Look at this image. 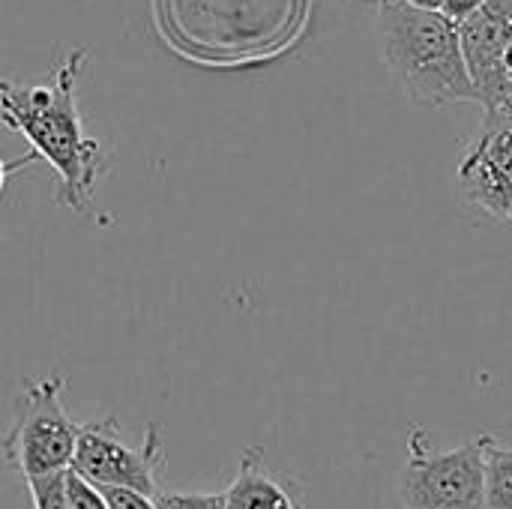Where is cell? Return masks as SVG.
<instances>
[{
  "label": "cell",
  "mask_w": 512,
  "mask_h": 509,
  "mask_svg": "<svg viewBox=\"0 0 512 509\" xmlns=\"http://www.w3.org/2000/svg\"><path fill=\"white\" fill-rule=\"evenodd\" d=\"M405 3H411V6H417V9H438V12H441V6H444V0H405Z\"/></svg>",
  "instance_id": "cell-16"
},
{
  "label": "cell",
  "mask_w": 512,
  "mask_h": 509,
  "mask_svg": "<svg viewBox=\"0 0 512 509\" xmlns=\"http://www.w3.org/2000/svg\"><path fill=\"white\" fill-rule=\"evenodd\" d=\"M165 453L156 426L147 429L138 447H129L120 438L114 417H102L78 426V444L72 456V471H78L93 486H129L153 495L159 489Z\"/></svg>",
  "instance_id": "cell-5"
},
{
  "label": "cell",
  "mask_w": 512,
  "mask_h": 509,
  "mask_svg": "<svg viewBox=\"0 0 512 509\" xmlns=\"http://www.w3.org/2000/svg\"><path fill=\"white\" fill-rule=\"evenodd\" d=\"M153 501L159 509H225V492H171L159 486Z\"/></svg>",
  "instance_id": "cell-10"
},
{
  "label": "cell",
  "mask_w": 512,
  "mask_h": 509,
  "mask_svg": "<svg viewBox=\"0 0 512 509\" xmlns=\"http://www.w3.org/2000/svg\"><path fill=\"white\" fill-rule=\"evenodd\" d=\"M225 509H306L294 486L273 474L258 447H249L240 459L237 477L225 489Z\"/></svg>",
  "instance_id": "cell-8"
},
{
  "label": "cell",
  "mask_w": 512,
  "mask_h": 509,
  "mask_svg": "<svg viewBox=\"0 0 512 509\" xmlns=\"http://www.w3.org/2000/svg\"><path fill=\"white\" fill-rule=\"evenodd\" d=\"M27 492H30L33 509H72L66 501V489H63V471L27 477Z\"/></svg>",
  "instance_id": "cell-11"
},
{
  "label": "cell",
  "mask_w": 512,
  "mask_h": 509,
  "mask_svg": "<svg viewBox=\"0 0 512 509\" xmlns=\"http://www.w3.org/2000/svg\"><path fill=\"white\" fill-rule=\"evenodd\" d=\"M381 54L402 93L423 108L477 102L462 54L459 24L438 9H417L405 0L378 3Z\"/></svg>",
  "instance_id": "cell-2"
},
{
  "label": "cell",
  "mask_w": 512,
  "mask_h": 509,
  "mask_svg": "<svg viewBox=\"0 0 512 509\" xmlns=\"http://www.w3.org/2000/svg\"><path fill=\"white\" fill-rule=\"evenodd\" d=\"M363 3H384V0H363Z\"/></svg>",
  "instance_id": "cell-18"
},
{
  "label": "cell",
  "mask_w": 512,
  "mask_h": 509,
  "mask_svg": "<svg viewBox=\"0 0 512 509\" xmlns=\"http://www.w3.org/2000/svg\"><path fill=\"white\" fill-rule=\"evenodd\" d=\"M405 509H486V435L447 453L411 444L402 480Z\"/></svg>",
  "instance_id": "cell-4"
},
{
  "label": "cell",
  "mask_w": 512,
  "mask_h": 509,
  "mask_svg": "<svg viewBox=\"0 0 512 509\" xmlns=\"http://www.w3.org/2000/svg\"><path fill=\"white\" fill-rule=\"evenodd\" d=\"M504 72H507V78H510L512 84V42L510 48H507V54H504Z\"/></svg>",
  "instance_id": "cell-17"
},
{
  "label": "cell",
  "mask_w": 512,
  "mask_h": 509,
  "mask_svg": "<svg viewBox=\"0 0 512 509\" xmlns=\"http://www.w3.org/2000/svg\"><path fill=\"white\" fill-rule=\"evenodd\" d=\"M30 162H36V153H27V156L12 159V162H3V159H0V192H3V186H6V180H9V174H15L18 168H27Z\"/></svg>",
  "instance_id": "cell-15"
},
{
  "label": "cell",
  "mask_w": 512,
  "mask_h": 509,
  "mask_svg": "<svg viewBox=\"0 0 512 509\" xmlns=\"http://www.w3.org/2000/svg\"><path fill=\"white\" fill-rule=\"evenodd\" d=\"M459 39L477 105L483 111L512 105V84L504 72V54L512 42V0H483L459 21Z\"/></svg>",
  "instance_id": "cell-7"
},
{
  "label": "cell",
  "mask_w": 512,
  "mask_h": 509,
  "mask_svg": "<svg viewBox=\"0 0 512 509\" xmlns=\"http://www.w3.org/2000/svg\"><path fill=\"white\" fill-rule=\"evenodd\" d=\"M87 60V48L66 51L51 84H15L0 75V123L51 165L57 201L72 213L93 210L96 186L108 171L102 144L87 135L78 111V81Z\"/></svg>",
  "instance_id": "cell-1"
},
{
  "label": "cell",
  "mask_w": 512,
  "mask_h": 509,
  "mask_svg": "<svg viewBox=\"0 0 512 509\" xmlns=\"http://www.w3.org/2000/svg\"><path fill=\"white\" fill-rule=\"evenodd\" d=\"M63 375L27 381L12 402V426L0 441L3 459L27 480L72 468L78 426L72 423Z\"/></svg>",
  "instance_id": "cell-3"
},
{
  "label": "cell",
  "mask_w": 512,
  "mask_h": 509,
  "mask_svg": "<svg viewBox=\"0 0 512 509\" xmlns=\"http://www.w3.org/2000/svg\"><path fill=\"white\" fill-rule=\"evenodd\" d=\"M63 489H66V501H69L72 509H108V501H105L102 489L93 486L90 480H84L72 468L63 471Z\"/></svg>",
  "instance_id": "cell-12"
},
{
  "label": "cell",
  "mask_w": 512,
  "mask_h": 509,
  "mask_svg": "<svg viewBox=\"0 0 512 509\" xmlns=\"http://www.w3.org/2000/svg\"><path fill=\"white\" fill-rule=\"evenodd\" d=\"M486 509H512V444L486 435Z\"/></svg>",
  "instance_id": "cell-9"
},
{
  "label": "cell",
  "mask_w": 512,
  "mask_h": 509,
  "mask_svg": "<svg viewBox=\"0 0 512 509\" xmlns=\"http://www.w3.org/2000/svg\"><path fill=\"white\" fill-rule=\"evenodd\" d=\"M108 509H159L153 495L147 492H138V489H129V486H99Z\"/></svg>",
  "instance_id": "cell-13"
},
{
  "label": "cell",
  "mask_w": 512,
  "mask_h": 509,
  "mask_svg": "<svg viewBox=\"0 0 512 509\" xmlns=\"http://www.w3.org/2000/svg\"><path fill=\"white\" fill-rule=\"evenodd\" d=\"M483 0H444V6H441V12L447 15V18H453L456 24L462 21V18H468L477 6H480Z\"/></svg>",
  "instance_id": "cell-14"
},
{
  "label": "cell",
  "mask_w": 512,
  "mask_h": 509,
  "mask_svg": "<svg viewBox=\"0 0 512 509\" xmlns=\"http://www.w3.org/2000/svg\"><path fill=\"white\" fill-rule=\"evenodd\" d=\"M456 177L468 204L498 222H512V105L483 111L480 132L468 144Z\"/></svg>",
  "instance_id": "cell-6"
}]
</instances>
